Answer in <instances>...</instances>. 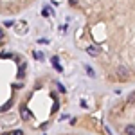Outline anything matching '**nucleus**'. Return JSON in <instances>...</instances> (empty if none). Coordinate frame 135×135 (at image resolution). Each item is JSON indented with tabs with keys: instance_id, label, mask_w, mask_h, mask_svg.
Wrapping results in <instances>:
<instances>
[{
	"instance_id": "1",
	"label": "nucleus",
	"mask_w": 135,
	"mask_h": 135,
	"mask_svg": "<svg viewBox=\"0 0 135 135\" xmlns=\"http://www.w3.org/2000/svg\"><path fill=\"white\" fill-rule=\"evenodd\" d=\"M13 27H15V32L16 34H25L27 29H29V22L27 20H18L13 23Z\"/></svg>"
},
{
	"instance_id": "2",
	"label": "nucleus",
	"mask_w": 135,
	"mask_h": 135,
	"mask_svg": "<svg viewBox=\"0 0 135 135\" xmlns=\"http://www.w3.org/2000/svg\"><path fill=\"white\" fill-rule=\"evenodd\" d=\"M52 65H54V69H58L61 72V63H60V58L58 56H52Z\"/></svg>"
},
{
	"instance_id": "3",
	"label": "nucleus",
	"mask_w": 135,
	"mask_h": 135,
	"mask_svg": "<svg viewBox=\"0 0 135 135\" xmlns=\"http://www.w3.org/2000/svg\"><path fill=\"white\" fill-rule=\"evenodd\" d=\"M85 70L88 72V76H90V78H95V72H94V69H92V67H88V65H85Z\"/></svg>"
},
{
	"instance_id": "4",
	"label": "nucleus",
	"mask_w": 135,
	"mask_h": 135,
	"mask_svg": "<svg viewBox=\"0 0 135 135\" xmlns=\"http://www.w3.org/2000/svg\"><path fill=\"white\" fill-rule=\"evenodd\" d=\"M34 58H36V60H40V61H43V52L36 51V52H34Z\"/></svg>"
},
{
	"instance_id": "5",
	"label": "nucleus",
	"mask_w": 135,
	"mask_h": 135,
	"mask_svg": "<svg viewBox=\"0 0 135 135\" xmlns=\"http://www.w3.org/2000/svg\"><path fill=\"white\" fill-rule=\"evenodd\" d=\"M42 15H43V16H49V15H51V9H49V7H43V9H42Z\"/></svg>"
}]
</instances>
